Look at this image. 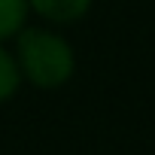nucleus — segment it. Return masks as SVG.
<instances>
[{"label": "nucleus", "mask_w": 155, "mask_h": 155, "mask_svg": "<svg viewBox=\"0 0 155 155\" xmlns=\"http://www.w3.org/2000/svg\"><path fill=\"white\" fill-rule=\"evenodd\" d=\"M15 64L21 79L37 88H61L76 73V52L73 46L52 28H21L15 34Z\"/></svg>", "instance_id": "1"}, {"label": "nucleus", "mask_w": 155, "mask_h": 155, "mask_svg": "<svg viewBox=\"0 0 155 155\" xmlns=\"http://www.w3.org/2000/svg\"><path fill=\"white\" fill-rule=\"evenodd\" d=\"M28 0H0V43L15 37L28 25Z\"/></svg>", "instance_id": "3"}, {"label": "nucleus", "mask_w": 155, "mask_h": 155, "mask_svg": "<svg viewBox=\"0 0 155 155\" xmlns=\"http://www.w3.org/2000/svg\"><path fill=\"white\" fill-rule=\"evenodd\" d=\"M94 0H28V9L49 25H73L88 15Z\"/></svg>", "instance_id": "2"}, {"label": "nucleus", "mask_w": 155, "mask_h": 155, "mask_svg": "<svg viewBox=\"0 0 155 155\" xmlns=\"http://www.w3.org/2000/svg\"><path fill=\"white\" fill-rule=\"evenodd\" d=\"M21 82H25V79H21L18 64H15V55H12L3 43H0V104L12 101Z\"/></svg>", "instance_id": "4"}]
</instances>
